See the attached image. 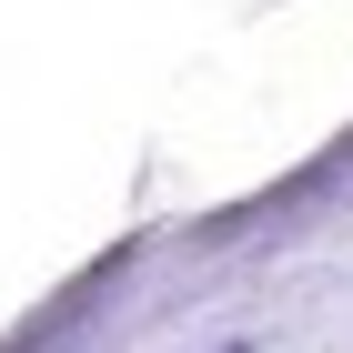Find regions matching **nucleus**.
Wrapping results in <instances>:
<instances>
[{"mask_svg": "<svg viewBox=\"0 0 353 353\" xmlns=\"http://www.w3.org/2000/svg\"><path fill=\"white\" fill-rule=\"evenodd\" d=\"M212 353H252V343H212Z\"/></svg>", "mask_w": 353, "mask_h": 353, "instance_id": "obj_1", "label": "nucleus"}]
</instances>
